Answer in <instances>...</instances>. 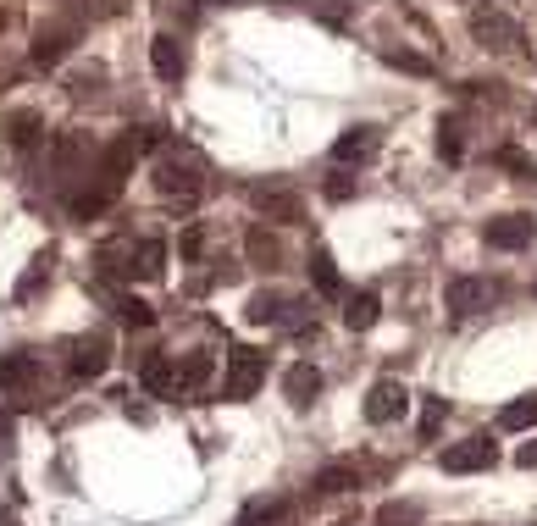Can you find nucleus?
<instances>
[{
  "label": "nucleus",
  "mask_w": 537,
  "mask_h": 526,
  "mask_svg": "<svg viewBox=\"0 0 537 526\" xmlns=\"http://www.w3.org/2000/svg\"><path fill=\"white\" fill-rule=\"evenodd\" d=\"M156 194H161V200H172L178 211L200 205V194H205L200 161H189V156H161L156 161Z\"/></svg>",
  "instance_id": "1"
},
{
  "label": "nucleus",
  "mask_w": 537,
  "mask_h": 526,
  "mask_svg": "<svg viewBox=\"0 0 537 526\" xmlns=\"http://www.w3.org/2000/svg\"><path fill=\"white\" fill-rule=\"evenodd\" d=\"M305 299H288L277 294V288H261V294H250V305H244V316H250L255 327H299L305 322Z\"/></svg>",
  "instance_id": "2"
},
{
  "label": "nucleus",
  "mask_w": 537,
  "mask_h": 526,
  "mask_svg": "<svg viewBox=\"0 0 537 526\" xmlns=\"http://www.w3.org/2000/svg\"><path fill=\"white\" fill-rule=\"evenodd\" d=\"M261 383H266V355H255V349H233V355H227L222 394L227 399H255Z\"/></svg>",
  "instance_id": "3"
},
{
  "label": "nucleus",
  "mask_w": 537,
  "mask_h": 526,
  "mask_svg": "<svg viewBox=\"0 0 537 526\" xmlns=\"http://www.w3.org/2000/svg\"><path fill=\"white\" fill-rule=\"evenodd\" d=\"M250 205L266 216V222H283V228H294V222H305V200H299L288 183H261V189L250 194Z\"/></svg>",
  "instance_id": "4"
},
{
  "label": "nucleus",
  "mask_w": 537,
  "mask_h": 526,
  "mask_svg": "<svg viewBox=\"0 0 537 526\" xmlns=\"http://www.w3.org/2000/svg\"><path fill=\"white\" fill-rule=\"evenodd\" d=\"M532 233H537V222L526 211H510V216H493L488 228H482V244H488V250H526V244H532Z\"/></svg>",
  "instance_id": "5"
},
{
  "label": "nucleus",
  "mask_w": 537,
  "mask_h": 526,
  "mask_svg": "<svg viewBox=\"0 0 537 526\" xmlns=\"http://www.w3.org/2000/svg\"><path fill=\"white\" fill-rule=\"evenodd\" d=\"M106 366H111V338H106V333L72 338V349H67V371L78 377V383H89V377H100Z\"/></svg>",
  "instance_id": "6"
},
{
  "label": "nucleus",
  "mask_w": 537,
  "mask_h": 526,
  "mask_svg": "<svg viewBox=\"0 0 537 526\" xmlns=\"http://www.w3.org/2000/svg\"><path fill=\"white\" fill-rule=\"evenodd\" d=\"M443 299H449V311H454V316H477V311H488V305H493V283H488V277L460 272V277H449Z\"/></svg>",
  "instance_id": "7"
},
{
  "label": "nucleus",
  "mask_w": 537,
  "mask_h": 526,
  "mask_svg": "<svg viewBox=\"0 0 537 526\" xmlns=\"http://www.w3.org/2000/svg\"><path fill=\"white\" fill-rule=\"evenodd\" d=\"M405 410H410V388L399 383V377H382V383L366 394V421H377V427H388V421H399Z\"/></svg>",
  "instance_id": "8"
},
{
  "label": "nucleus",
  "mask_w": 537,
  "mask_h": 526,
  "mask_svg": "<svg viewBox=\"0 0 537 526\" xmlns=\"http://www.w3.org/2000/svg\"><path fill=\"white\" fill-rule=\"evenodd\" d=\"M377 144H382V128H371V122H360V128H344L333 139V161L338 167H360V161L377 156Z\"/></svg>",
  "instance_id": "9"
},
{
  "label": "nucleus",
  "mask_w": 537,
  "mask_h": 526,
  "mask_svg": "<svg viewBox=\"0 0 537 526\" xmlns=\"http://www.w3.org/2000/svg\"><path fill=\"white\" fill-rule=\"evenodd\" d=\"M493 466V443L488 438H460L443 449V471L449 477H471V471H488Z\"/></svg>",
  "instance_id": "10"
},
{
  "label": "nucleus",
  "mask_w": 537,
  "mask_h": 526,
  "mask_svg": "<svg viewBox=\"0 0 537 526\" xmlns=\"http://www.w3.org/2000/svg\"><path fill=\"white\" fill-rule=\"evenodd\" d=\"M133 161H139V144H133V133L111 139L106 150H100V183H106V189H117V183L133 172Z\"/></svg>",
  "instance_id": "11"
},
{
  "label": "nucleus",
  "mask_w": 537,
  "mask_h": 526,
  "mask_svg": "<svg viewBox=\"0 0 537 526\" xmlns=\"http://www.w3.org/2000/svg\"><path fill=\"white\" fill-rule=\"evenodd\" d=\"M471 34H477L488 50H515L521 45V23H510V17H499V12H477L471 17Z\"/></svg>",
  "instance_id": "12"
},
{
  "label": "nucleus",
  "mask_w": 537,
  "mask_h": 526,
  "mask_svg": "<svg viewBox=\"0 0 537 526\" xmlns=\"http://www.w3.org/2000/svg\"><path fill=\"white\" fill-rule=\"evenodd\" d=\"M283 394H288V405H311L316 394H322V371L311 366V360H294V366L283 371Z\"/></svg>",
  "instance_id": "13"
},
{
  "label": "nucleus",
  "mask_w": 537,
  "mask_h": 526,
  "mask_svg": "<svg viewBox=\"0 0 537 526\" xmlns=\"http://www.w3.org/2000/svg\"><path fill=\"white\" fill-rule=\"evenodd\" d=\"M72 39H78V28H72V23L39 28V34H34V61H39V67H56V61H67Z\"/></svg>",
  "instance_id": "14"
},
{
  "label": "nucleus",
  "mask_w": 537,
  "mask_h": 526,
  "mask_svg": "<svg viewBox=\"0 0 537 526\" xmlns=\"http://www.w3.org/2000/svg\"><path fill=\"white\" fill-rule=\"evenodd\" d=\"M150 67H156L161 84H178L183 67H189V56H183V45L172 34H156V39H150Z\"/></svg>",
  "instance_id": "15"
},
{
  "label": "nucleus",
  "mask_w": 537,
  "mask_h": 526,
  "mask_svg": "<svg viewBox=\"0 0 537 526\" xmlns=\"http://www.w3.org/2000/svg\"><path fill=\"white\" fill-rule=\"evenodd\" d=\"M377 322H382V299L371 294V288H360V294L344 299V327L349 333H371Z\"/></svg>",
  "instance_id": "16"
},
{
  "label": "nucleus",
  "mask_w": 537,
  "mask_h": 526,
  "mask_svg": "<svg viewBox=\"0 0 537 526\" xmlns=\"http://www.w3.org/2000/svg\"><path fill=\"white\" fill-rule=\"evenodd\" d=\"M139 383L150 388V394H178V360L172 355H144V366H139Z\"/></svg>",
  "instance_id": "17"
},
{
  "label": "nucleus",
  "mask_w": 537,
  "mask_h": 526,
  "mask_svg": "<svg viewBox=\"0 0 537 526\" xmlns=\"http://www.w3.org/2000/svg\"><path fill=\"white\" fill-rule=\"evenodd\" d=\"M89 156H95V144H89L84 133H61V139L50 144V167L56 172H78Z\"/></svg>",
  "instance_id": "18"
},
{
  "label": "nucleus",
  "mask_w": 537,
  "mask_h": 526,
  "mask_svg": "<svg viewBox=\"0 0 537 526\" xmlns=\"http://www.w3.org/2000/svg\"><path fill=\"white\" fill-rule=\"evenodd\" d=\"M39 139H45V117H39V111H12V117H6V144H12V150H34Z\"/></svg>",
  "instance_id": "19"
},
{
  "label": "nucleus",
  "mask_w": 537,
  "mask_h": 526,
  "mask_svg": "<svg viewBox=\"0 0 537 526\" xmlns=\"http://www.w3.org/2000/svg\"><path fill=\"white\" fill-rule=\"evenodd\" d=\"M161 272H167V244H161V239H139V244H133V277L156 283Z\"/></svg>",
  "instance_id": "20"
},
{
  "label": "nucleus",
  "mask_w": 537,
  "mask_h": 526,
  "mask_svg": "<svg viewBox=\"0 0 537 526\" xmlns=\"http://www.w3.org/2000/svg\"><path fill=\"white\" fill-rule=\"evenodd\" d=\"M95 266H100V277H133V239H111V244H100Z\"/></svg>",
  "instance_id": "21"
},
{
  "label": "nucleus",
  "mask_w": 537,
  "mask_h": 526,
  "mask_svg": "<svg viewBox=\"0 0 537 526\" xmlns=\"http://www.w3.org/2000/svg\"><path fill=\"white\" fill-rule=\"evenodd\" d=\"M311 283H316V294H327V299L344 294V277H338L333 250H311Z\"/></svg>",
  "instance_id": "22"
},
{
  "label": "nucleus",
  "mask_w": 537,
  "mask_h": 526,
  "mask_svg": "<svg viewBox=\"0 0 537 526\" xmlns=\"http://www.w3.org/2000/svg\"><path fill=\"white\" fill-rule=\"evenodd\" d=\"M244 255H250L255 266H277L283 261V244H277V233H266L261 222H255V228L244 233Z\"/></svg>",
  "instance_id": "23"
},
{
  "label": "nucleus",
  "mask_w": 537,
  "mask_h": 526,
  "mask_svg": "<svg viewBox=\"0 0 537 526\" xmlns=\"http://www.w3.org/2000/svg\"><path fill=\"white\" fill-rule=\"evenodd\" d=\"M311 488H316V493H349V488H360V471L349 466V460H333V466L316 471Z\"/></svg>",
  "instance_id": "24"
},
{
  "label": "nucleus",
  "mask_w": 537,
  "mask_h": 526,
  "mask_svg": "<svg viewBox=\"0 0 537 526\" xmlns=\"http://www.w3.org/2000/svg\"><path fill=\"white\" fill-rule=\"evenodd\" d=\"M39 377L34 355H0V388H28Z\"/></svg>",
  "instance_id": "25"
},
{
  "label": "nucleus",
  "mask_w": 537,
  "mask_h": 526,
  "mask_svg": "<svg viewBox=\"0 0 537 526\" xmlns=\"http://www.w3.org/2000/svg\"><path fill=\"white\" fill-rule=\"evenodd\" d=\"M111 200H117V189H106V183H100V189H84V194H72V216H78V222H89V216H106Z\"/></svg>",
  "instance_id": "26"
},
{
  "label": "nucleus",
  "mask_w": 537,
  "mask_h": 526,
  "mask_svg": "<svg viewBox=\"0 0 537 526\" xmlns=\"http://www.w3.org/2000/svg\"><path fill=\"white\" fill-rule=\"evenodd\" d=\"M205 383H211V355H183L178 360V388L183 394H200Z\"/></svg>",
  "instance_id": "27"
},
{
  "label": "nucleus",
  "mask_w": 537,
  "mask_h": 526,
  "mask_svg": "<svg viewBox=\"0 0 537 526\" xmlns=\"http://www.w3.org/2000/svg\"><path fill=\"white\" fill-rule=\"evenodd\" d=\"M438 156L443 161H460V156H466V128H460V117H443L438 122Z\"/></svg>",
  "instance_id": "28"
},
{
  "label": "nucleus",
  "mask_w": 537,
  "mask_h": 526,
  "mask_svg": "<svg viewBox=\"0 0 537 526\" xmlns=\"http://www.w3.org/2000/svg\"><path fill=\"white\" fill-rule=\"evenodd\" d=\"M499 427H504V432L537 427V394H532V399H515V405H504V410H499Z\"/></svg>",
  "instance_id": "29"
},
{
  "label": "nucleus",
  "mask_w": 537,
  "mask_h": 526,
  "mask_svg": "<svg viewBox=\"0 0 537 526\" xmlns=\"http://www.w3.org/2000/svg\"><path fill=\"white\" fill-rule=\"evenodd\" d=\"M283 510H288V504H277V499H250L233 526H272V521H283Z\"/></svg>",
  "instance_id": "30"
},
{
  "label": "nucleus",
  "mask_w": 537,
  "mask_h": 526,
  "mask_svg": "<svg viewBox=\"0 0 537 526\" xmlns=\"http://www.w3.org/2000/svg\"><path fill=\"white\" fill-rule=\"evenodd\" d=\"M382 61L394 72H410V78H432V61L416 56V50H382Z\"/></svg>",
  "instance_id": "31"
},
{
  "label": "nucleus",
  "mask_w": 537,
  "mask_h": 526,
  "mask_svg": "<svg viewBox=\"0 0 537 526\" xmlns=\"http://www.w3.org/2000/svg\"><path fill=\"white\" fill-rule=\"evenodd\" d=\"M39 283H50V255H34V261H28L23 283H17V299H34Z\"/></svg>",
  "instance_id": "32"
},
{
  "label": "nucleus",
  "mask_w": 537,
  "mask_h": 526,
  "mask_svg": "<svg viewBox=\"0 0 537 526\" xmlns=\"http://www.w3.org/2000/svg\"><path fill=\"white\" fill-rule=\"evenodd\" d=\"M117 316H122L128 327H156V311H150L144 299H133V294H122V299H117Z\"/></svg>",
  "instance_id": "33"
},
{
  "label": "nucleus",
  "mask_w": 537,
  "mask_h": 526,
  "mask_svg": "<svg viewBox=\"0 0 537 526\" xmlns=\"http://www.w3.org/2000/svg\"><path fill=\"white\" fill-rule=\"evenodd\" d=\"M493 161H499V167H510L515 178H526V183L537 178V161H532V156H521L515 144H504V150H493Z\"/></svg>",
  "instance_id": "34"
},
{
  "label": "nucleus",
  "mask_w": 537,
  "mask_h": 526,
  "mask_svg": "<svg viewBox=\"0 0 537 526\" xmlns=\"http://www.w3.org/2000/svg\"><path fill=\"white\" fill-rule=\"evenodd\" d=\"M377 526H421V504H382Z\"/></svg>",
  "instance_id": "35"
},
{
  "label": "nucleus",
  "mask_w": 537,
  "mask_h": 526,
  "mask_svg": "<svg viewBox=\"0 0 537 526\" xmlns=\"http://www.w3.org/2000/svg\"><path fill=\"white\" fill-rule=\"evenodd\" d=\"M200 250H205V228H200V222H189V228H183V239H178V255H183V261H194Z\"/></svg>",
  "instance_id": "36"
},
{
  "label": "nucleus",
  "mask_w": 537,
  "mask_h": 526,
  "mask_svg": "<svg viewBox=\"0 0 537 526\" xmlns=\"http://www.w3.org/2000/svg\"><path fill=\"white\" fill-rule=\"evenodd\" d=\"M443 410H449V405H443V399H427V410H421V432H427V438H432V432L443 427Z\"/></svg>",
  "instance_id": "37"
},
{
  "label": "nucleus",
  "mask_w": 537,
  "mask_h": 526,
  "mask_svg": "<svg viewBox=\"0 0 537 526\" xmlns=\"http://www.w3.org/2000/svg\"><path fill=\"white\" fill-rule=\"evenodd\" d=\"M349 194H355V178H349V172H338V178L327 183V200H349Z\"/></svg>",
  "instance_id": "38"
},
{
  "label": "nucleus",
  "mask_w": 537,
  "mask_h": 526,
  "mask_svg": "<svg viewBox=\"0 0 537 526\" xmlns=\"http://www.w3.org/2000/svg\"><path fill=\"white\" fill-rule=\"evenodd\" d=\"M515 466L537 471V438H532V443H521V449H515Z\"/></svg>",
  "instance_id": "39"
},
{
  "label": "nucleus",
  "mask_w": 537,
  "mask_h": 526,
  "mask_svg": "<svg viewBox=\"0 0 537 526\" xmlns=\"http://www.w3.org/2000/svg\"><path fill=\"white\" fill-rule=\"evenodd\" d=\"M111 12H122V0H95V17H111Z\"/></svg>",
  "instance_id": "40"
},
{
  "label": "nucleus",
  "mask_w": 537,
  "mask_h": 526,
  "mask_svg": "<svg viewBox=\"0 0 537 526\" xmlns=\"http://www.w3.org/2000/svg\"><path fill=\"white\" fill-rule=\"evenodd\" d=\"M0 526H12V515H0Z\"/></svg>",
  "instance_id": "41"
},
{
  "label": "nucleus",
  "mask_w": 537,
  "mask_h": 526,
  "mask_svg": "<svg viewBox=\"0 0 537 526\" xmlns=\"http://www.w3.org/2000/svg\"><path fill=\"white\" fill-rule=\"evenodd\" d=\"M0 34H6V12H0Z\"/></svg>",
  "instance_id": "42"
},
{
  "label": "nucleus",
  "mask_w": 537,
  "mask_h": 526,
  "mask_svg": "<svg viewBox=\"0 0 537 526\" xmlns=\"http://www.w3.org/2000/svg\"><path fill=\"white\" fill-rule=\"evenodd\" d=\"M338 526H355V521H338Z\"/></svg>",
  "instance_id": "43"
}]
</instances>
